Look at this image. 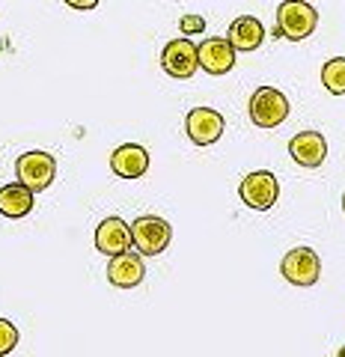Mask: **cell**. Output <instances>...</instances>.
<instances>
[{
    "label": "cell",
    "instance_id": "cell-17",
    "mask_svg": "<svg viewBox=\"0 0 345 357\" xmlns=\"http://www.w3.org/2000/svg\"><path fill=\"white\" fill-rule=\"evenodd\" d=\"M21 340L18 328L9 319H0V357H6L9 351H15V345Z\"/></svg>",
    "mask_w": 345,
    "mask_h": 357
},
{
    "label": "cell",
    "instance_id": "cell-4",
    "mask_svg": "<svg viewBox=\"0 0 345 357\" xmlns=\"http://www.w3.org/2000/svg\"><path fill=\"white\" fill-rule=\"evenodd\" d=\"M241 203L253 208V211H268L277 197H280V182H277V176L271 170H253L241 178Z\"/></svg>",
    "mask_w": 345,
    "mask_h": 357
},
{
    "label": "cell",
    "instance_id": "cell-1",
    "mask_svg": "<svg viewBox=\"0 0 345 357\" xmlns=\"http://www.w3.org/2000/svg\"><path fill=\"white\" fill-rule=\"evenodd\" d=\"M319 27V13L309 6V0H286L277 6V36L289 42H300L313 36Z\"/></svg>",
    "mask_w": 345,
    "mask_h": 357
},
{
    "label": "cell",
    "instance_id": "cell-5",
    "mask_svg": "<svg viewBox=\"0 0 345 357\" xmlns=\"http://www.w3.org/2000/svg\"><path fill=\"white\" fill-rule=\"evenodd\" d=\"M131 238L140 256H158L167 250V244L173 238V227L164 218L155 215H143L131 223Z\"/></svg>",
    "mask_w": 345,
    "mask_h": 357
},
{
    "label": "cell",
    "instance_id": "cell-6",
    "mask_svg": "<svg viewBox=\"0 0 345 357\" xmlns=\"http://www.w3.org/2000/svg\"><path fill=\"white\" fill-rule=\"evenodd\" d=\"M161 69L170 77H176V81H187V77H194V72L199 69L197 45L187 36L170 39L164 45V51H161Z\"/></svg>",
    "mask_w": 345,
    "mask_h": 357
},
{
    "label": "cell",
    "instance_id": "cell-9",
    "mask_svg": "<svg viewBox=\"0 0 345 357\" xmlns=\"http://www.w3.org/2000/svg\"><path fill=\"white\" fill-rule=\"evenodd\" d=\"M197 54H199V69L208 72V75H227L232 72V66H236V48L229 45V39H203L197 45Z\"/></svg>",
    "mask_w": 345,
    "mask_h": 357
},
{
    "label": "cell",
    "instance_id": "cell-7",
    "mask_svg": "<svg viewBox=\"0 0 345 357\" xmlns=\"http://www.w3.org/2000/svg\"><path fill=\"white\" fill-rule=\"evenodd\" d=\"M280 271H283V280H289L292 286H313L319 283L321 259L313 248H292L283 256Z\"/></svg>",
    "mask_w": 345,
    "mask_h": 357
},
{
    "label": "cell",
    "instance_id": "cell-14",
    "mask_svg": "<svg viewBox=\"0 0 345 357\" xmlns=\"http://www.w3.org/2000/svg\"><path fill=\"white\" fill-rule=\"evenodd\" d=\"M227 39H229V45H232L236 51L247 54V51H256V48H259V45L265 42V27H262L259 18L241 15V18H236V21L229 24Z\"/></svg>",
    "mask_w": 345,
    "mask_h": 357
},
{
    "label": "cell",
    "instance_id": "cell-18",
    "mask_svg": "<svg viewBox=\"0 0 345 357\" xmlns=\"http://www.w3.org/2000/svg\"><path fill=\"white\" fill-rule=\"evenodd\" d=\"M179 30L185 36H199L206 30V18L203 15H182L179 18Z\"/></svg>",
    "mask_w": 345,
    "mask_h": 357
},
{
    "label": "cell",
    "instance_id": "cell-21",
    "mask_svg": "<svg viewBox=\"0 0 345 357\" xmlns=\"http://www.w3.org/2000/svg\"><path fill=\"white\" fill-rule=\"evenodd\" d=\"M342 211H345V194H342Z\"/></svg>",
    "mask_w": 345,
    "mask_h": 357
},
{
    "label": "cell",
    "instance_id": "cell-11",
    "mask_svg": "<svg viewBox=\"0 0 345 357\" xmlns=\"http://www.w3.org/2000/svg\"><path fill=\"white\" fill-rule=\"evenodd\" d=\"M289 155H292L298 167L313 170V167H321L328 158V140L319 131H300L289 140Z\"/></svg>",
    "mask_w": 345,
    "mask_h": 357
},
{
    "label": "cell",
    "instance_id": "cell-19",
    "mask_svg": "<svg viewBox=\"0 0 345 357\" xmlns=\"http://www.w3.org/2000/svg\"><path fill=\"white\" fill-rule=\"evenodd\" d=\"M66 6L77 9V13H90V9L98 6V0H66Z\"/></svg>",
    "mask_w": 345,
    "mask_h": 357
},
{
    "label": "cell",
    "instance_id": "cell-3",
    "mask_svg": "<svg viewBox=\"0 0 345 357\" xmlns=\"http://www.w3.org/2000/svg\"><path fill=\"white\" fill-rule=\"evenodd\" d=\"M247 114L256 128H277L289 116V98L274 86H259L250 96Z\"/></svg>",
    "mask_w": 345,
    "mask_h": 357
},
{
    "label": "cell",
    "instance_id": "cell-20",
    "mask_svg": "<svg viewBox=\"0 0 345 357\" xmlns=\"http://www.w3.org/2000/svg\"><path fill=\"white\" fill-rule=\"evenodd\" d=\"M337 357H345V345H342V349H339V351H337Z\"/></svg>",
    "mask_w": 345,
    "mask_h": 357
},
{
    "label": "cell",
    "instance_id": "cell-13",
    "mask_svg": "<svg viewBox=\"0 0 345 357\" xmlns=\"http://www.w3.org/2000/svg\"><path fill=\"white\" fill-rule=\"evenodd\" d=\"M110 170L119 178H140L149 170V152L140 143H122L110 155Z\"/></svg>",
    "mask_w": 345,
    "mask_h": 357
},
{
    "label": "cell",
    "instance_id": "cell-2",
    "mask_svg": "<svg viewBox=\"0 0 345 357\" xmlns=\"http://www.w3.org/2000/svg\"><path fill=\"white\" fill-rule=\"evenodd\" d=\"M15 176H18V182L24 188H30L33 194H42V191H48V188L54 185V176H57V161H54V155L42 152V149L24 152L15 161Z\"/></svg>",
    "mask_w": 345,
    "mask_h": 357
},
{
    "label": "cell",
    "instance_id": "cell-12",
    "mask_svg": "<svg viewBox=\"0 0 345 357\" xmlns=\"http://www.w3.org/2000/svg\"><path fill=\"white\" fill-rule=\"evenodd\" d=\"M143 277H146V265H143V256L137 250L110 256V262H107V280L114 283L116 289H135V286L143 283Z\"/></svg>",
    "mask_w": 345,
    "mask_h": 357
},
{
    "label": "cell",
    "instance_id": "cell-16",
    "mask_svg": "<svg viewBox=\"0 0 345 357\" xmlns=\"http://www.w3.org/2000/svg\"><path fill=\"white\" fill-rule=\"evenodd\" d=\"M321 84L330 96H345V57H333L321 66Z\"/></svg>",
    "mask_w": 345,
    "mask_h": 357
},
{
    "label": "cell",
    "instance_id": "cell-15",
    "mask_svg": "<svg viewBox=\"0 0 345 357\" xmlns=\"http://www.w3.org/2000/svg\"><path fill=\"white\" fill-rule=\"evenodd\" d=\"M33 211V191L21 182L0 188V215L3 218H24Z\"/></svg>",
    "mask_w": 345,
    "mask_h": 357
},
{
    "label": "cell",
    "instance_id": "cell-10",
    "mask_svg": "<svg viewBox=\"0 0 345 357\" xmlns=\"http://www.w3.org/2000/svg\"><path fill=\"white\" fill-rule=\"evenodd\" d=\"M95 248L105 256H119L128 253L135 248V238H131V227L122 218H105L95 229Z\"/></svg>",
    "mask_w": 345,
    "mask_h": 357
},
{
    "label": "cell",
    "instance_id": "cell-8",
    "mask_svg": "<svg viewBox=\"0 0 345 357\" xmlns=\"http://www.w3.org/2000/svg\"><path fill=\"white\" fill-rule=\"evenodd\" d=\"M224 126H227L224 116L211 107H194V110H187V116H185V131L197 146H211V143H217L220 134H224Z\"/></svg>",
    "mask_w": 345,
    "mask_h": 357
}]
</instances>
